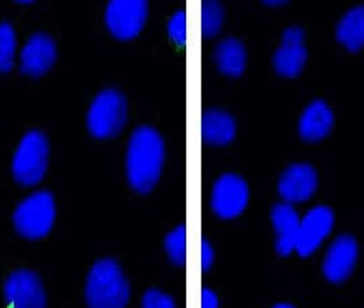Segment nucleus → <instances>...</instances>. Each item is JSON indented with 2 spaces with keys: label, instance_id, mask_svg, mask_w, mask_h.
Listing matches in <instances>:
<instances>
[{
  "label": "nucleus",
  "instance_id": "f257e3e1",
  "mask_svg": "<svg viewBox=\"0 0 364 308\" xmlns=\"http://www.w3.org/2000/svg\"><path fill=\"white\" fill-rule=\"evenodd\" d=\"M164 164V142L158 130L137 127L127 149L129 185L139 193L151 192L159 181Z\"/></svg>",
  "mask_w": 364,
  "mask_h": 308
},
{
  "label": "nucleus",
  "instance_id": "f03ea898",
  "mask_svg": "<svg viewBox=\"0 0 364 308\" xmlns=\"http://www.w3.org/2000/svg\"><path fill=\"white\" fill-rule=\"evenodd\" d=\"M85 300L88 308H127L130 287L114 259H100L92 266L85 285Z\"/></svg>",
  "mask_w": 364,
  "mask_h": 308
},
{
  "label": "nucleus",
  "instance_id": "7ed1b4c3",
  "mask_svg": "<svg viewBox=\"0 0 364 308\" xmlns=\"http://www.w3.org/2000/svg\"><path fill=\"white\" fill-rule=\"evenodd\" d=\"M128 121V103L117 90H105L92 100L87 127L93 137L107 140L118 136Z\"/></svg>",
  "mask_w": 364,
  "mask_h": 308
},
{
  "label": "nucleus",
  "instance_id": "20e7f679",
  "mask_svg": "<svg viewBox=\"0 0 364 308\" xmlns=\"http://www.w3.org/2000/svg\"><path fill=\"white\" fill-rule=\"evenodd\" d=\"M50 158V145L44 133L38 130L28 132L19 142L14 152L11 171L22 186H35L43 181Z\"/></svg>",
  "mask_w": 364,
  "mask_h": 308
},
{
  "label": "nucleus",
  "instance_id": "39448f33",
  "mask_svg": "<svg viewBox=\"0 0 364 308\" xmlns=\"http://www.w3.org/2000/svg\"><path fill=\"white\" fill-rule=\"evenodd\" d=\"M55 218L54 196L47 191H36L19 203L13 222L19 236L28 240H40L51 232Z\"/></svg>",
  "mask_w": 364,
  "mask_h": 308
},
{
  "label": "nucleus",
  "instance_id": "423d86ee",
  "mask_svg": "<svg viewBox=\"0 0 364 308\" xmlns=\"http://www.w3.org/2000/svg\"><path fill=\"white\" fill-rule=\"evenodd\" d=\"M146 18L148 3L144 0H112L105 13V22L109 33L124 41L139 36Z\"/></svg>",
  "mask_w": 364,
  "mask_h": 308
},
{
  "label": "nucleus",
  "instance_id": "0eeeda50",
  "mask_svg": "<svg viewBox=\"0 0 364 308\" xmlns=\"http://www.w3.org/2000/svg\"><path fill=\"white\" fill-rule=\"evenodd\" d=\"M4 300L9 308H46L47 303L43 282L31 270H17L7 277Z\"/></svg>",
  "mask_w": 364,
  "mask_h": 308
},
{
  "label": "nucleus",
  "instance_id": "6e6552de",
  "mask_svg": "<svg viewBox=\"0 0 364 308\" xmlns=\"http://www.w3.org/2000/svg\"><path fill=\"white\" fill-rule=\"evenodd\" d=\"M250 199L247 182L236 174H223L215 182L211 207L219 218L232 219L242 214Z\"/></svg>",
  "mask_w": 364,
  "mask_h": 308
},
{
  "label": "nucleus",
  "instance_id": "1a4fd4ad",
  "mask_svg": "<svg viewBox=\"0 0 364 308\" xmlns=\"http://www.w3.org/2000/svg\"><path fill=\"white\" fill-rule=\"evenodd\" d=\"M333 225L334 214L328 207H314L306 217L300 219L296 251L303 257L314 254L331 232Z\"/></svg>",
  "mask_w": 364,
  "mask_h": 308
},
{
  "label": "nucleus",
  "instance_id": "9d476101",
  "mask_svg": "<svg viewBox=\"0 0 364 308\" xmlns=\"http://www.w3.org/2000/svg\"><path fill=\"white\" fill-rule=\"evenodd\" d=\"M56 60L55 41L47 33H36L28 38L19 53V69L31 77L44 75Z\"/></svg>",
  "mask_w": 364,
  "mask_h": 308
},
{
  "label": "nucleus",
  "instance_id": "9b49d317",
  "mask_svg": "<svg viewBox=\"0 0 364 308\" xmlns=\"http://www.w3.org/2000/svg\"><path fill=\"white\" fill-rule=\"evenodd\" d=\"M307 62L304 47V32L301 28L291 26L282 35L281 47L274 54V68L282 77L293 78L299 75Z\"/></svg>",
  "mask_w": 364,
  "mask_h": 308
},
{
  "label": "nucleus",
  "instance_id": "f8f14e48",
  "mask_svg": "<svg viewBox=\"0 0 364 308\" xmlns=\"http://www.w3.org/2000/svg\"><path fill=\"white\" fill-rule=\"evenodd\" d=\"M318 186V174L309 164L289 166L281 176L278 191L285 203H304L315 193Z\"/></svg>",
  "mask_w": 364,
  "mask_h": 308
},
{
  "label": "nucleus",
  "instance_id": "ddd939ff",
  "mask_svg": "<svg viewBox=\"0 0 364 308\" xmlns=\"http://www.w3.org/2000/svg\"><path fill=\"white\" fill-rule=\"evenodd\" d=\"M359 255L358 243L352 236L337 237L328 250L323 260V274L330 282L346 281L353 272Z\"/></svg>",
  "mask_w": 364,
  "mask_h": 308
},
{
  "label": "nucleus",
  "instance_id": "4468645a",
  "mask_svg": "<svg viewBox=\"0 0 364 308\" xmlns=\"http://www.w3.org/2000/svg\"><path fill=\"white\" fill-rule=\"evenodd\" d=\"M272 221L277 233L275 250L281 256H289L296 251L300 219L289 203H278L272 210Z\"/></svg>",
  "mask_w": 364,
  "mask_h": 308
},
{
  "label": "nucleus",
  "instance_id": "2eb2a0df",
  "mask_svg": "<svg viewBox=\"0 0 364 308\" xmlns=\"http://www.w3.org/2000/svg\"><path fill=\"white\" fill-rule=\"evenodd\" d=\"M333 124V111L323 100H315L304 110L299 122V133L309 143L319 142L328 136Z\"/></svg>",
  "mask_w": 364,
  "mask_h": 308
},
{
  "label": "nucleus",
  "instance_id": "dca6fc26",
  "mask_svg": "<svg viewBox=\"0 0 364 308\" xmlns=\"http://www.w3.org/2000/svg\"><path fill=\"white\" fill-rule=\"evenodd\" d=\"M201 136L210 145H226L236 136L235 118L222 110H208L201 118Z\"/></svg>",
  "mask_w": 364,
  "mask_h": 308
},
{
  "label": "nucleus",
  "instance_id": "f3484780",
  "mask_svg": "<svg viewBox=\"0 0 364 308\" xmlns=\"http://www.w3.org/2000/svg\"><path fill=\"white\" fill-rule=\"evenodd\" d=\"M214 58L219 72L226 75L238 77L245 70L247 51L242 43L237 38L229 37L222 40L215 48Z\"/></svg>",
  "mask_w": 364,
  "mask_h": 308
},
{
  "label": "nucleus",
  "instance_id": "a211bd4d",
  "mask_svg": "<svg viewBox=\"0 0 364 308\" xmlns=\"http://www.w3.org/2000/svg\"><path fill=\"white\" fill-rule=\"evenodd\" d=\"M337 40L346 50L356 53L364 47V6L349 10L337 26Z\"/></svg>",
  "mask_w": 364,
  "mask_h": 308
},
{
  "label": "nucleus",
  "instance_id": "6ab92c4d",
  "mask_svg": "<svg viewBox=\"0 0 364 308\" xmlns=\"http://www.w3.org/2000/svg\"><path fill=\"white\" fill-rule=\"evenodd\" d=\"M18 40L16 29L9 22L0 23V73H9L16 65Z\"/></svg>",
  "mask_w": 364,
  "mask_h": 308
},
{
  "label": "nucleus",
  "instance_id": "aec40b11",
  "mask_svg": "<svg viewBox=\"0 0 364 308\" xmlns=\"http://www.w3.org/2000/svg\"><path fill=\"white\" fill-rule=\"evenodd\" d=\"M225 19L223 6L218 1H203L201 4V32L204 37L217 36Z\"/></svg>",
  "mask_w": 364,
  "mask_h": 308
},
{
  "label": "nucleus",
  "instance_id": "412c9836",
  "mask_svg": "<svg viewBox=\"0 0 364 308\" xmlns=\"http://www.w3.org/2000/svg\"><path fill=\"white\" fill-rule=\"evenodd\" d=\"M164 250L174 265H177V266L185 265V260H186V229L183 225L177 226L166 236Z\"/></svg>",
  "mask_w": 364,
  "mask_h": 308
},
{
  "label": "nucleus",
  "instance_id": "4be33fe9",
  "mask_svg": "<svg viewBox=\"0 0 364 308\" xmlns=\"http://www.w3.org/2000/svg\"><path fill=\"white\" fill-rule=\"evenodd\" d=\"M167 33L173 43L183 47L186 44V14L180 10L171 16L167 23Z\"/></svg>",
  "mask_w": 364,
  "mask_h": 308
},
{
  "label": "nucleus",
  "instance_id": "5701e85b",
  "mask_svg": "<svg viewBox=\"0 0 364 308\" xmlns=\"http://www.w3.org/2000/svg\"><path fill=\"white\" fill-rule=\"evenodd\" d=\"M141 308H177L171 296L162 290H146L141 300Z\"/></svg>",
  "mask_w": 364,
  "mask_h": 308
},
{
  "label": "nucleus",
  "instance_id": "b1692460",
  "mask_svg": "<svg viewBox=\"0 0 364 308\" xmlns=\"http://www.w3.org/2000/svg\"><path fill=\"white\" fill-rule=\"evenodd\" d=\"M201 269L204 272L210 270L213 267V263H214V259H215V254H214V248L211 247V244L204 238L201 241Z\"/></svg>",
  "mask_w": 364,
  "mask_h": 308
},
{
  "label": "nucleus",
  "instance_id": "393cba45",
  "mask_svg": "<svg viewBox=\"0 0 364 308\" xmlns=\"http://www.w3.org/2000/svg\"><path fill=\"white\" fill-rule=\"evenodd\" d=\"M218 296L211 290H201V308H218Z\"/></svg>",
  "mask_w": 364,
  "mask_h": 308
},
{
  "label": "nucleus",
  "instance_id": "a878e982",
  "mask_svg": "<svg viewBox=\"0 0 364 308\" xmlns=\"http://www.w3.org/2000/svg\"><path fill=\"white\" fill-rule=\"evenodd\" d=\"M264 4L266 6H284V4H287V1H282V0H269V1H264Z\"/></svg>",
  "mask_w": 364,
  "mask_h": 308
},
{
  "label": "nucleus",
  "instance_id": "bb28decb",
  "mask_svg": "<svg viewBox=\"0 0 364 308\" xmlns=\"http://www.w3.org/2000/svg\"><path fill=\"white\" fill-rule=\"evenodd\" d=\"M273 308H294L291 304H285V303H281V304H277Z\"/></svg>",
  "mask_w": 364,
  "mask_h": 308
},
{
  "label": "nucleus",
  "instance_id": "cd10ccee",
  "mask_svg": "<svg viewBox=\"0 0 364 308\" xmlns=\"http://www.w3.org/2000/svg\"><path fill=\"white\" fill-rule=\"evenodd\" d=\"M17 3H19V4H31V3H33V1H32V0H19Z\"/></svg>",
  "mask_w": 364,
  "mask_h": 308
}]
</instances>
